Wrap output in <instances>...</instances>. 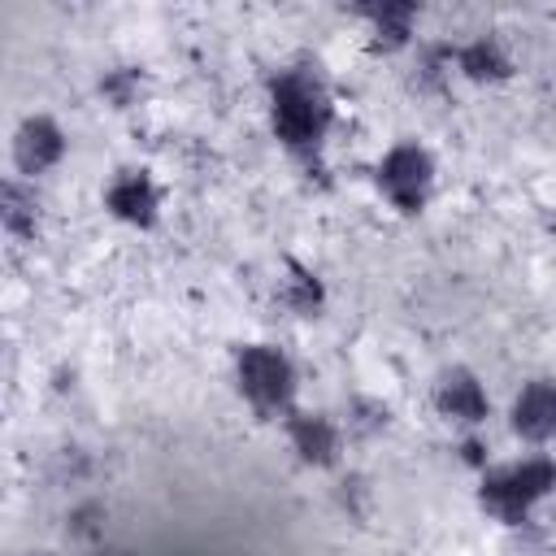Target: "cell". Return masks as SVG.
Returning a JSON list of instances; mask_svg holds the SVG:
<instances>
[{
    "label": "cell",
    "mask_w": 556,
    "mask_h": 556,
    "mask_svg": "<svg viewBox=\"0 0 556 556\" xmlns=\"http://www.w3.org/2000/svg\"><path fill=\"white\" fill-rule=\"evenodd\" d=\"M334 500H339V508H343L352 521H365V517H369V500H374L369 478H365V473H343L339 486H334Z\"/></svg>",
    "instance_id": "cell-18"
},
{
    "label": "cell",
    "mask_w": 556,
    "mask_h": 556,
    "mask_svg": "<svg viewBox=\"0 0 556 556\" xmlns=\"http://www.w3.org/2000/svg\"><path fill=\"white\" fill-rule=\"evenodd\" d=\"M278 295H282V304H287L291 313H300V317H321V308H326V282H321V274H317L313 265H304V261H287L282 282H278Z\"/></svg>",
    "instance_id": "cell-12"
},
{
    "label": "cell",
    "mask_w": 556,
    "mask_h": 556,
    "mask_svg": "<svg viewBox=\"0 0 556 556\" xmlns=\"http://www.w3.org/2000/svg\"><path fill=\"white\" fill-rule=\"evenodd\" d=\"M100 204H104V213H109L113 222H122V226H130V230H152V226L161 222L165 195H161V182L152 178V169H143V165H122V169L109 174V182H104V191H100Z\"/></svg>",
    "instance_id": "cell-5"
},
{
    "label": "cell",
    "mask_w": 556,
    "mask_h": 556,
    "mask_svg": "<svg viewBox=\"0 0 556 556\" xmlns=\"http://www.w3.org/2000/svg\"><path fill=\"white\" fill-rule=\"evenodd\" d=\"M374 187L395 213H404V217L421 213L434 195V156H430V148H421L417 139L391 143L374 165Z\"/></svg>",
    "instance_id": "cell-4"
},
{
    "label": "cell",
    "mask_w": 556,
    "mask_h": 556,
    "mask_svg": "<svg viewBox=\"0 0 556 556\" xmlns=\"http://www.w3.org/2000/svg\"><path fill=\"white\" fill-rule=\"evenodd\" d=\"M352 13L365 22L374 52H404V48H413L417 4H408V0H382V4H361Z\"/></svg>",
    "instance_id": "cell-10"
},
{
    "label": "cell",
    "mask_w": 556,
    "mask_h": 556,
    "mask_svg": "<svg viewBox=\"0 0 556 556\" xmlns=\"http://www.w3.org/2000/svg\"><path fill=\"white\" fill-rule=\"evenodd\" d=\"M143 87H148V78H143L139 65H113V70H104L100 83H96L100 100H104L109 109H117V113L135 109V104L143 100Z\"/></svg>",
    "instance_id": "cell-15"
},
{
    "label": "cell",
    "mask_w": 556,
    "mask_h": 556,
    "mask_svg": "<svg viewBox=\"0 0 556 556\" xmlns=\"http://www.w3.org/2000/svg\"><path fill=\"white\" fill-rule=\"evenodd\" d=\"M430 400H434V413L447 426H460L465 434L469 430H482L486 417H491V395H486L482 378L473 369H465V365L443 369L439 382H434V391H430Z\"/></svg>",
    "instance_id": "cell-7"
},
{
    "label": "cell",
    "mask_w": 556,
    "mask_h": 556,
    "mask_svg": "<svg viewBox=\"0 0 556 556\" xmlns=\"http://www.w3.org/2000/svg\"><path fill=\"white\" fill-rule=\"evenodd\" d=\"M0 226L13 239H35L39 230V195L26 178H9L0 187Z\"/></svg>",
    "instance_id": "cell-13"
},
{
    "label": "cell",
    "mask_w": 556,
    "mask_h": 556,
    "mask_svg": "<svg viewBox=\"0 0 556 556\" xmlns=\"http://www.w3.org/2000/svg\"><path fill=\"white\" fill-rule=\"evenodd\" d=\"M235 391L256 417H287L295 408L300 374L295 361L274 343H243L235 352Z\"/></svg>",
    "instance_id": "cell-3"
},
{
    "label": "cell",
    "mask_w": 556,
    "mask_h": 556,
    "mask_svg": "<svg viewBox=\"0 0 556 556\" xmlns=\"http://www.w3.org/2000/svg\"><path fill=\"white\" fill-rule=\"evenodd\" d=\"M513 56L495 35H473L465 43H456V78L478 83V87H495L513 78Z\"/></svg>",
    "instance_id": "cell-11"
},
{
    "label": "cell",
    "mask_w": 556,
    "mask_h": 556,
    "mask_svg": "<svg viewBox=\"0 0 556 556\" xmlns=\"http://www.w3.org/2000/svg\"><path fill=\"white\" fill-rule=\"evenodd\" d=\"M287 430V447L295 452V460L304 469H334L343 460V421H334L330 413L317 408H291L282 417Z\"/></svg>",
    "instance_id": "cell-6"
},
{
    "label": "cell",
    "mask_w": 556,
    "mask_h": 556,
    "mask_svg": "<svg viewBox=\"0 0 556 556\" xmlns=\"http://www.w3.org/2000/svg\"><path fill=\"white\" fill-rule=\"evenodd\" d=\"M334 126V96L317 61H291L269 74V130L304 165H317Z\"/></svg>",
    "instance_id": "cell-1"
},
{
    "label": "cell",
    "mask_w": 556,
    "mask_h": 556,
    "mask_svg": "<svg viewBox=\"0 0 556 556\" xmlns=\"http://www.w3.org/2000/svg\"><path fill=\"white\" fill-rule=\"evenodd\" d=\"M456 74V43H426L417 48V87L443 91Z\"/></svg>",
    "instance_id": "cell-17"
},
{
    "label": "cell",
    "mask_w": 556,
    "mask_h": 556,
    "mask_svg": "<svg viewBox=\"0 0 556 556\" xmlns=\"http://www.w3.org/2000/svg\"><path fill=\"white\" fill-rule=\"evenodd\" d=\"M508 430L530 443V447H547L556 443V382L552 378H534L526 382L513 404H508Z\"/></svg>",
    "instance_id": "cell-9"
},
{
    "label": "cell",
    "mask_w": 556,
    "mask_h": 556,
    "mask_svg": "<svg viewBox=\"0 0 556 556\" xmlns=\"http://www.w3.org/2000/svg\"><path fill=\"white\" fill-rule=\"evenodd\" d=\"M104 530H109V504L104 500H78L70 513H65V534L74 543H104Z\"/></svg>",
    "instance_id": "cell-16"
},
{
    "label": "cell",
    "mask_w": 556,
    "mask_h": 556,
    "mask_svg": "<svg viewBox=\"0 0 556 556\" xmlns=\"http://www.w3.org/2000/svg\"><path fill=\"white\" fill-rule=\"evenodd\" d=\"M547 495H556V456H547V452H530L521 460L491 465L478 482V504L500 526H526L530 513Z\"/></svg>",
    "instance_id": "cell-2"
},
{
    "label": "cell",
    "mask_w": 556,
    "mask_h": 556,
    "mask_svg": "<svg viewBox=\"0 0 556 556\" xmlns=\"http://www.w3.org/2000/svg\"><path fill=\"white\" fill-rule=\"evenodd\" d=\"M65 152H70V139H65L56 117L30 113V117L17 122V130H13V165H17L22 178H39V174L56 169L65 161Z\"/></svg>",
    "instance_id": "cell-8"
},
{
    "label": "cell",
    "mask_w": 556,
    "mask_h": 556,
    "mask_svg": "<svg viewBox=\"0 0 556 556\" xmlns=\"http://www.w3.org/2000/svg\"><path fill=\"white\" fill-rule=\"evenodd\" d=\"M26 556H52V552H26Z\"/></svg>",
    "instance_id": "cell-21"
},
{
    "label": "cell",
    "mask_w": 556,
    "mask_h": 556,
    "mask_svg": "<svg viewBox=\"0 0 556 556\" xmlns=\"http://www.w3.org/2000/svg\"><path fill=\"white\" fill-rule=\"evenodd\" d=\"M91 556H130V552H117V547H96Z\"/></svg>",
    "instance_id": "cell-20"
},
{
    "label": "cell",
    "mask_w": 556,
    "mask_h": 556,
    "mask_svg": "<svg viewBox=\"0 0 556 556\" xmlns=\"http://www.w3.org/2000/svg\"><path fill=\"white\" fill-rule=\"evenodd\" d=\"M391 430V404L378 395H352L343 408V434L352 439H378Z\"/></svg>",
    "instance_id": "cell-14"
},
{
    "label": "cell",
    "mask_w": 556,
    "mask_h": 556,
    "mask_svg": "<svg viewBox=\"0 0 556 556\" xmlns=\"http://www.w3.org/2000/svg\"><path fill=\"white\" fill-rule=\"evenodd\" d=\"M460 460L473 465V469H482V473L491 469V447H486V439H482L478 430H469V434L460 439Z\"/></svg>",
    "instance_id": "cell-19"
}]
</instances>
